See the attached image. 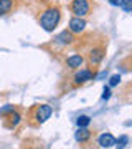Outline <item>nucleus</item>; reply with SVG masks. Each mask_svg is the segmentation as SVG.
Returning a JSON list of instances; mask_svg holds the SVG:
<instances>
[{
  "mask_svg": "<svg viewBox=\"0 0 132 149\" xmlns=\"http://www.w3.org/2000/svg\"><path fill=\"white\" fill-rule=\"evenodd\" d=\"M59 20H61V12L58 7H50L41 13L40 17V25L45 32H53L55 28L58 27Z\"/></svg>",
  "mask_w": 132,
  "mask_h": 149,
  "instance_id": "obj_1",
  "label": "nucleus"
},
{
  "mask_svg": "<svg viewBox=\"0 0 132 149\" xmlns=\"http://www.w3.org/2000/svg\"><path fill=\"white\" fill-rule=\"evenodd\" d=\"M51 113H53V108L50 106V104H37V106L32 108V111H30V118L33 119L32 124H35V126L43 124L46 119H50Z\"/></svg>",
  "mask_w": 132,
  "mask_h": 149,
  "instance_id": "obj_2",
  "label": "nucleus"
},
{
  "mask_svg": "<svg viewBox=\"0 0 132 149\" xmlns=\"http://www.w3.org/2000/svg\"><path fill=\"white\" fill-rule=\"evenodd\" d=\"M71 12L74 13V17L84 18L86 15H89V12H91L89 0H73L71 2Z\"/></svg>",
  "mask_w": 132,
  "mask_h": 149,
  "instance_id": "obj_3",
  "label": "nucleus"
},
{
  "mask_svg": "<svg viewBox=\"0 0 132 149\" xmlns=\"http://www.w3.org/2000/svg\"><path fill=\"white\" fill-rule=\"evenodd\" d=\"M84 28H86V20L84 18H81V17H73V18L69 20L68 30L71 33H83Z\"/></svg>",
  "mask_w": 132,
  "mask_h": 149,
  "instance_id": "obj_4",
  "label": "nucleus"
},
{
  "mask_svg": "<svg viewBox=\"0 0 132 149\" xmlns=\"http://www.w3.org/2000/svg\"><path fill=\"white\" fill-rule=\"evenodd\" d=\"M91 80H94V73L91 70H79L74 73V83L76 85H83V83H88Z\"/></svg>",
  "mask_w": 132,
  "mask_h": 149,
  "instance_id": "obj_5",
  "label": "nucleus"
},
{
  "mask_svg": "<svg viewBox=\"0 0 132 149\" xmlns=\"http://www.w3.org/2000/svg\"><path fill=\"white\" fill-rule=\"evenodd\" d=\"M106 55V48L104 47H96L89 52V63L91 65H99L102 61Z\"/></svg>",
  "mask_w": 132,
  "mask_h": 149,
  "instance_id": "obj_6",
  "label": "nucleus"
},
{
  "mask_svg": "<svg viewBox=\"0 0 132 149\" xmlns=\"http://www.w3.org/2000/svg\"><path fill=\"white\" fill-rule=\"evenodd\" d=\"M55 42L59 43V45H73L74 43V33H71L69 30H63L59 35H56Z\"/></svg>",
  "mask_w": 132,
  "mask_h": 149,
  "instance_id": "obj_7",
  "label": "nucleus"
},
{
  "mask_svg": "<svg viewBox=\"0 0 132 149\" xmlns=\"http://www.w3.org/2000/svg\"><path fill=\"white\" fill-rule=\"evenodd\" d=\"M97 143H99L101 148H111V146H114L116 144V138L112 136L111 133H104V134H101L99 139H97Z\"/></svg>",
  "mask_w": 132,
  "mask_h": 149,
  "instance_id": "obj_8",
  "label": "nucleus"
},
{
  "mask_svg": "<svg viewBox=\"0 0 132 149\" xmlns=\"http://www.w3.org/2000/svg\"><path fill=\"white\" fill-rule=\"evenodd\" d=\"M5 119H7V123H5L7 128H15V126H18V123L21 121V116H20V113L15 109V111H12L10 114H7Z\"/></svg>",
  "mask_w": 132,
  "mask_h": 149,
  "instance_id": "obj_9",
  "label": "nucleus"
},
{
  "mask_svg": "<svg viewBox=\"0 0 132 149\" xmlns=\"http://www.w3.org/2000/svg\"><path fill=\"white\" fill-rule=\"evenodd\" d=\"M91 136H93V133H91L88 128H79L78 131H76V134H74V138H76L78 143H88L91 139Z\"/></svg>",
  "mask_w": 132,
  "mask_h": 149,
  "instance_id": "obj_10",
  "label": "nucleus"
},
{
  "mask_svg": "<svg viewBox=\"0 0 132 149\" xmlns=\"http://www.w3.org/2000/svg\"><path fill=\"white\" fill-rule=\"evenodd\" d=\"M83 56L81 55H71V56H68L66 58V65H68V68H71V70H76V68H79L81 65H83Z\"/></svg>",
  "mask_w": 132,
  "mask_h": 149,
  "instance_id": "obj_11",
  "label": "nucleus"
},
{
  "mask_svg": "<svg viewBox=\"0 0 132 149\" xmlns=\"http://www.w3.org/2000/svg\"><path fill=\"white\" fill-rule=\"evenodd\" d=\"M13 7V0H0V15H5L12 10Z\"/></svg>",
  "mask_w": 132,
  "mask_h": 149,
  "instance_id": "obj_12",
  "label": "nucleus"
},
{
  "mask_svg": "<svg viewBox=\"0 0 132 149\" xmlns=\"http://www.w3.org/2000/svg\"><path fill=\"white\" fill-rule=\"evenodd\" d=\"M76 123H78V126L79 128H86V126H89V123H91V118L89 116H79L78 119H76Z\"/></svg>",
  "mask_w": 132,
  "mask_h": 149,
  "instance_id": "obj_13",
  "label": "nucleus"
},
{
  "mask_svg": "<svg viewBox=\"0 0 132 149\" xmlns=\"http://www.w3.org/2000/svg\"><path fill=\"white\" fill-rule=\"evenodd\" d=\"M119 7H121L124 12L129 13V12L132 10V0H121V5H119Z\"/></svg>",
  "mask_w": 132,
  "mask_h": 149,
  "instance_id": "obj_14",
  "label": "nucleus"
},
{
  "mask_svg": "<svg viewBox=\"0 0 132 149\" xmlns=\"http://www.w3.org/2000/svg\"><path fill=\"white\" fill-rule=\"evenodd\" d=\"M17 108L12 106V104H7V106H3L2 109H0V116H7V114H10L12 111H15Z\"/></svg>",
  "mask_w": 132,
  "mask_h": 149,
  "instance_id": "obj_15",
  "label": "nucleus"
},
{
  "mask_svg": "<svg viewBox=\"0 0 132 149\" xmlns=\"http://www.w3.org/2000/svg\"><path fill=\"white\" fill-rule=\"evenodd\" d=\"M116 143H117V148H124V146H127V143H129V138H127V136H121Z\"/></svg>",
  "mask_w": 132,
  "mask_h": 149,
  "instance_id": "obj_16",
  "label": "nucleus"
},
{
  "mask_svg": "<svg viewBox=\"0 0 132 149\" xmlns=\"http://www.w3.org/2000/svg\"><path fill=\"white\" fill-rule=\"evenodd\" d=\"M121 83V76L119 74H114V76H111V81H109V86H116Z\"/></svg>",
  "mask_w": 132,
  "mask_h": 149,
  "instance_id": "obj_17",
  "label": "nucleus"
},
{
  "mask_svg": "<svg viewBox=\"0 0 132 149\" xmlns=\"http://www.w3.org/2000/svg\"><path fill=\"white\" fill-rule=\"evenodd\" d=\"M111 98V90H109V86L104 88V93H102V100H109Z\"/></svg>",
  "mask_w": 132,
  "mask_h": 149,
  "instance_id": "obj_18",
  "label": "nucleus"
},
{
  "mask_svg": "<svg viewBox=\"0 0 132 149\" xmlns=\"http://www.w3.org/2000/svg\"><path fill=\"white\" fill-rule=\"evenodd\" d=\"M109 3H111V5L119 7V5H121V0H109Z\"/></svg>",
  "mask_w": 132,
  "mask_h": 149,
  "instance_id": "obj_19",
  "label": "nucleus"
}]
</instances>
